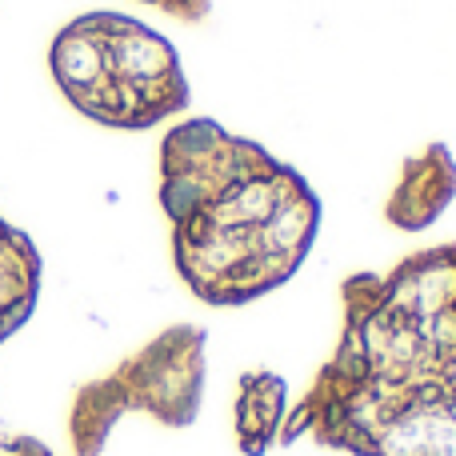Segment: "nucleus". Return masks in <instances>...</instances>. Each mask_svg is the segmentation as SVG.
I'll use <instances>...</instances> for the list:
<instances>
[{
	"mask_svg": "<svg viewBox=\"0 0 456 456\" xmlns=\"http://www.w3.org/2000/svg\"><path fill=\"white\" fill-rule=\"evenodd\" d=\"M160 208L173 260L192 297L252 305L289 284L321 232L313 184L221 120H184L160 141Z\"/></svg>",
	"mask_w": 456,
	"mask_h": 456,
	"instance_id": "1",
	"label": "nucleus"
},
{
	"mask_svg": "<svg viewBox=\"0 0 456 456\" xmlns=\"http://www.w3.org/2000/svg\"><path fill=\"white\" fill-rule=\"evenodd\" d=\"M345 329L313 388H393L456 369V244L420 248L340 289Z\"/></svg>",
	"mask_w": 456,
	"mask_h": 456,
	"instance_id": "2",
	"label": "nucleus"
},
{
	"mask_svg": "<svg viewBox=\"0 0 456 456\" xmlns=\"http://www.w3.org/2000/svg\"><path fill=\"white\" fill-rule=\"evenodd\" d=\"M48 72L93 125L141 133L189 109V77L173 40L125 12H85L53 37Z\"/></svg>",
	"mask_w": 456,
	"mask_h": 456,
	"instance_id": "3",
	"label": "nucleus"
},
{
	"mask_svg": "<svg viewBox=\"0 0 456 456\" xmlns=\"http://www.w3.org/2000/svg\"><path fill=\"white\" fill-rule=\"evenodd\" d=\"M300 436L356 456H456V369L393 388H308L281 428L284 444Z\"/></svg>",
	"mask_w": 456,
	"mask_h": 456,
	"instance_id": "4",
	"label": "nucleus"
},
{
	"mask_svg": "<svg viewBox=\"0 0 456 456\" xmlns=\"http://www.w3.org/2000/svg\"><path fill=\"white\" fill-rule=\"evenodd\" d=\"M205 385V332L168 329L128 356L109 377L77 393L69 412V436L77 456H101L112 425L128 412H149L160 425H192Z\"/></svg>",
	"mask_w": 456,
	"mask_h": 456,
	"instance_id": "5",
	"label": "nucleus"
},
{
	"mask_svg": "<svg viewBox=\"0 0 456 456\" xmlns=\"http://www.w3.org/2000/svg\"><path fill=\"white\" fill-rule=\"evenodd\" d=\"M456 200V157L444 144H428L420 157L404 160L401 181L385 205L388 224L401 232H420Z\"/></svg>",
	"mask_w": 456,
	"mask_h": 456,
	"instance_id": "6",
	"label": "nucleus"
},
{
	"mask_svg": "<svg viewBox=\"0 0 456 456\" xmlns=\"http://www.w3.org/2000/svg\"><path fill=\"white\" fill-rule=\"evenodd\" d=\"M40 297V252L20 232L0 216V345L24 329Z\"/></svg>",
	"mask_w": 456,
	"mask_h": 456,
	"instance_id": "7",
	"label": "nucleus"
},
{
	"mask_svg": "<svg viewBox=\"0 0 456 456\" xmlns=\"http://www.w3.org/2000/svg\"><path fill=\"white\" fill-rule=\"evenodd\" d=\"M289 401V388L276 372H248L240 380V393H236V441L248 456L268 452L281 441L284 428V409Z\"/></svg>",
	"mask_w": 456,
	"mask_h": 456,
	"instance_id": "8",
	"label": "nucleus"
},
{
	"mask_svg": "<svg viewBox=\"0 0 456 456\" xmlns=\"http://www.w3.org/2000/svg\"><path fill=\"white\" fill-rule=\"evenodd\" d=\"M141 4L160 8L165 16H176V20H184V24H200L213 12V0H141Z\"/></svg>",
	"mask_w": 456,
	"mask_h": 456,
	"instance_id": "9",
	"label": "nucleus"
},
{
	"mask_svg": "<svg viewBox=\"0 0 456 456\" xmlns=\"http://www.w3.org/2000/svg\"><path fill=\"white\" fill-rule=\"evenodd\" d=\"M0 456H53L37 436L24 433H0Z\"/></svg>",
	"mask_w": 456,
	"mask_h": 456,
	"instance_id": "10",
	"label": "nucleus"
}]
</instances>
